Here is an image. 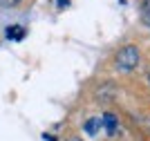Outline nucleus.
Masks as SVG:
<instances>
[{
    "label": "nucleus",
    "mask_w": 150,
    "mask_h": 141,
    "mask_svg": "<svg viewBox=\"0 0 150 141\" xmlns=\"http://www.w3.org/2000/svg\"><path fill=\"white\" fill-rule=\"evenodd\" d=\"M114 63H117V67H119L121 72H132V69L139 65V49L134 47V45H125V47H121L119 52H117Z\"/></svg>",
    "instance_id": "nucleus-1"
},
{
    "label": "nucleus",
    "mask_w": 150,
    "mask_h": 141,
    "mask_svg": "<svg viewBox=\"0 0 150 141\" xmlns=\"http://www.w3.org/2000/svg\"><path fill=\"white\" fill-rule=\"evenodd\" d=\"M101 121H103V128L108 130V135H114L117 128H119V121H117V117H114L112 112H105V114L101 117Z\"/></svg>",
    "instance_id": "nucleus-2"
},
{
    "label": "nucleus",
    "mask_w": 150,
    "mask_h": 141,
    "mask_svg": "<svg viewBox=\"0 0 150 141\" xmlns=\"http://www.w3.org/2000/svg\"><path fill=\"white\" fill-rule=\"evenodd\" d=\"M83 128H85V132H88L90 137H96V135H99V130L103 128V121H101L99 117H94V119H88V123H85Z\"/></svg>",
    "instance_id": "nucleus-3"
},
{
    "label": "nucleus",
    "mask_w": 150,
    "mask_h": 141,
    "mask_svg": "<svg viewBox=\"0 0 150 141\" xmlns=\"http://www.w3.org/2000/svg\"><path fill=\"white\" fill-rule=\"evenodd\" d=\"M25 34H27L25 27H20V25H11V27H7V31H5V36L9 38V40H23Z\"/></svg>",
    "instance_id": "nucleus-4"
},
{
    "label": "nucleus",
    "mask_w": 150,
    "mask_h": 141,
    "mask_svg": "<svg viewBox=\"0 0 150 141\" xmlns=\"http://www.w3.org/2000/svg\"><path fill=\"white\" fill-rule=\"evenodd\" d=\"M141 20L150 27V0H144V2H141Z\"/></svg>",
    "instance_id": "nucleus-5"
},
{
    "label": "nucleus",
    "mask_w": 150,
    "mask_h": 141,
    "mask_svg": "<svg viewBox=\"0 0 150 141\" xmlns=\"http://www.w3.org/2000/svg\"><path fill=\"white\" fill-rule=\"evenodd\" d=\"M23 0H0V7L2 9H13V7H18Z\"/></svg>",
    "instance_id": "nucleus-6"
},
{
    "label": "nucleus",
    "mask_w": 150,
    "mask_h": 141,
    "mask_svg": "<svg viewBox=\"0 0 150 141\" xmlns=\"http://www.w3.org/2000/svg\"><path fill=\"white\" fill-rule=\"evenodd\" d=\"M56 2H58V7H67L69 5V0H56Z\"/></svg>",
    "instance_id": "nucleus-7"
},
{
    "label": "nucleus",
    "mask_w": 150,
    "mask_h": 141,
    "mask_svg": "<svg viewBox=\"0 0 150 141\" xmlns=\"http://www.w3.org/2000/svg\"><path fill=\"white\" fill-rule=\"evenodd\" d=\"M45 137V141H56V137H52V135H43Z\"/></svg>",
    "instance_id": "nucleus-8"
},
{
    "label": "nucleus",
    "mask_w": 150,
    "mask_h": 141,
    "mask_svg": "<svg viewBox=\"0 0 150 141\" xmlns=\"http://www.w3.org/2000/svg\"><path fill=\"white\" fill-rule=\"evenodd\" d=\"M67 141H81V139H76V137H72V139H67Z\"/></svg>",
    "instance_id": "nucleus-9"
},
{
    "label": "nucleus",
    "mask_w": 150,
    "mask_h": 141,
    "mask_svg": "<svg viewBox=\"0 0 150 141\" xmlns=\"http://www.w3.org/2000/svg\"><path fill=\"white\" fill-rule=\"evenodd\" d=\"M148 81H150V72H148Z\"/></svg>",
    "instance_id": "nucleus-10"
}]
</instances>
